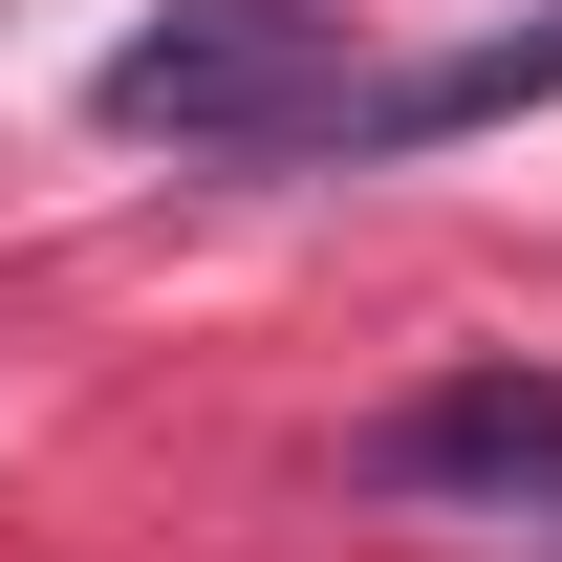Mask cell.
Instances as JSON below:
<instances>
[{"instance_id":"obj_1","label":"cell","mask_w":562,"mask_h":562,"mask_svg":"<svg viewBox=\"0 0 562 562\" xmlns=\"http://www.w3.org/2000/svg\"><path fill=\"white\" fill-rule=\"evenodd\" d=\"M87 131L173 151V173H368L390 66H368L325 0H151L131 44L87 66Z\"/></svg>"},{"instance_id":"obj_2","label":"cell","mask_w":562,"mask_h":562,"mask_svg":"<svg viewBox=\"0 0 562 562\" xmlns=\"http://www.w3.org/2000/svg\"><path fill=\"white\" fill-rule=\"evenodd\" d=\"M347 497H390V519H497V541H519V519H541L562 497V368H432L412 412H368L347 432Z\"/></svg>"},{"instance_id":"obj_3","label":"cell","mask_w":562,"mask_h":562,"mask_svg":"<svg viewBox=\"0 0 562 562\" xmlns=\"http://www.w3.org/2000/svg\"><path fill=\"white\" fill-rule=\"evenodd\" d=\"M519 562H562V497H541V519H519Z\"/></svg>"}]
</instances>
